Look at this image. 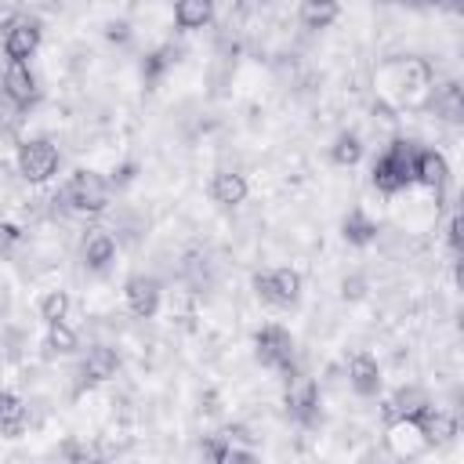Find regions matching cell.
Returning <instances> with one entry per match:
<instances>
[{
	"mask_svg": "<svg viewBox=\"0 0 464 464\" xmlns=\"http://www.w3.org/2000/svg\"><path fill=\"white\" fill-rule=\"evenodd\" d=\"M62 199H65L72 210H80V214H102V210L109 207V199H112V181L102 178L98 170L80 167V170L69 174V181H65V188H62Z\"/></svg>",
	"mask_w": 464,
	"mask_h": 464,
	"instance_id": "cell-1",
	"label": "cell"
},
{
	"mask_svg": "<svg viewBox=\"0 0 464 464\" xmlns=\"http://www.w3.org/2000/svg\"><path fill=\"white\" fill-rule=\"evenodd\" d=\"M413 156L417 149L410 141H395L384 149V156L373 163V188H381L384 196L402 192L413 181Z\"/></svg>",
	"mask_w": 464,
	"mask_h": 464,
	"instance_id": "cell-2",
	"label": "cell"
},
{
	"mask_svg": "<svg viewBox=\"0 0 464 464\" xmlns=\"http://www.w3.org/2000/svg\"><path fill=\"white\" fill-rule=\"evenodd\" d=\"M58 160L62 156L47 138H25L14 152V167H18L22 181H29V185H47L58 174Z\"/></svg>",
	"mask_w": 464,
	"mask_h": 464,
	"instance_id": "cell-3",
	"label": "cell"
},
{
	"mask_svg": "<svg viewBox=\"0 0 464 464\" xmlns=\"http://www.w3.org/2000/svg\"><path fill=\"white\" fill-rule=\"evenodd\" d=\"M301 290H304V279H301V272L290 268V265H279V268H268V272H257V276H254V294H257L265 304H272V308H290V304H297Z\"/></svg>",
	"mask_w": 464,
	"mask_h": 464,
	"instance_id": "cell-4",
	"label": "cell"
},
{
	"mask_svg": "<svg viewBox=\"0 0 464 464\" xmlns=\"http://www.w3.org/2000/svg\"><path fill=\"white\" fill-rule=\"evenodd\" d=\"M254 355H257V362L268 366V370L290 366V359H294V334H290L286 326H279V323L261 326V330L254 334Z\"/></svg>",
	"mask_w": 464,
	"mask_h": 464,
	"instance_id": "cell-5",
	"label": "cell"
},
{
	"mask_svg": "<svg viewBox=\"0 0 464 464\" xmlns=\"http://www.w3.org/2000/svg\"><path fill=\"white\" fill-rule=\"evenodd\" d=\"M123 301L130 308V315L138 319H152L160 312V301H163V286L156 276L149 272H134L127 283H123Z\"/></svg>",
	"mask_w": 464,
	"mask_h": 464,
	"instance_id": "cell-6",
	"label": "cell"
},
{
	"mask_svg": "<svg viewBox=\"0 0 464 464\" xmlns=\"http://www.w3.org/2000/svg\"><path fill=\"white\" fill-rule=\"evenodd\" d=\"M40 25L33 22V18H14V22H7V29H4V54H7V62H29L33 54H36V47H40Z\"/></svg>",
	"mask_w": 464,
	"mask_h": 464,
	"instance_id": "cell-7",
	"label": "cell"
},
{
	"mask_svg": "<svg viewBox=\"0 0 464 464\" xmlns=\"http://www.w3.org/2000/svg\"><path fill=\"white\" fill-rule=\"evenodd\" d=\"M0 91H4V98H7L11 105H18V109L33 105L36 94H40V87H36V76H33L29 62H7L4 80H0Z\"/></svg>",
	"mask_w": 464,
	"mask_h": 464,
	"instance_id": "cell-8",
	"label": "cell"
},
{
	"mask_svg": "<svg viewBox=\"0 0 464 464\" xmlns=\"http://www.w3.org/2000/svg\"><path fill=\"white\" fill-rule=\"evenodd\" d=\"M413 424H417V431H420V439H424L428 450L431 446H446L457 435V417L446 413V410H439V406H431V402L420 413H413Z\"/></svg>",
	"mask_w": 464,
	"mask_h": 464,
	"instance_id": "cell-9",
	"label": "cell"
},
{
	"mask_svg": "<svg viewBox=\"0 0 464 464\" xmlns=\"http://www.w3.org/2000/svg\"><path fill=\"white\" fill-rule=\"evenodd\" d=\"M413 181H420L431 192H442L450 185V163L439 149H417L413 156Z\"/></svg>",
	"mask_w": 464,
	"mask_h": 464,
	"instance_id": "cell-10",
	"label": "cell"
},
{
	"mask_svg": "<svg viewBox=\"0 0 464 464\" xmlns=\"http://www.w3.org/2000/svg\"><path fill=\"white\" fill-rule=\"evenodd\" d=\"M381 362L370 355V352H355L352 359H348V384H352V392L355 395H362V399H370V395H377L381 392Z\"/></svg>",
	"mask_w": 464,
	"mask_h": 464,
	"instance_id": "cell-11",
	"label": "cell"
},
{
	"mask_svg": "<svg viewBox=\"0 0 464 464\" xmlns=\"http://www.w3.org/2000/svg\"><path fill=\"white\" fill-rule=\"evenodd\" d=\"M246 192H250V185H246L243 174H236V170H214V178H210V199L218 207H239V203H246Z\"/></svg>",
	"mask_w": 464,
	"mask_h": 464,
	"instance_id": "cell-12",
	"label": "cell"
},
{
	"mask_svg": "<svg viewBox=\"0 0 464 464\" xmlns=\"http://www.w3.org/2000/svg\"><path fill=\"white\" fill-rule=\"evenodd\" d=\"M80 254H83L87 268L105 272V268L112 265V257H116V239H112V232H105V228H91V232L83 236V243H80Z\"/></svg>",
	"mask_w": 464,
	"mask_h": 464,
	"instance_id": "cell-13",
	"label": "cell"
},
{
	"mask_svg": "<svg viewBox=\"0 0 464 464\" xmlns=\"http://www.w3.org/2000/svg\"><path fill=\"white\" fill-rule=\"evenodd\" d=\"M116 370H120V355H116V348H109V344H94V348L83 355V366H80V373H83L87 384L112 381Z\"/></svg>",
	"mask_w": 464,
	"mask_h": 464,
	"instance_id": "cell-14",
	"label": "cell"
},
{
	"mask_svg": "<svg viewBox=\"0 0 464 464\" xmlns=\"http://www.w3.org/2000/svg\"><path fill=\"white\" fill-rule=\"evenodd\" d=\"M388 424H392V428H388V446H392L395 453L413 457V453L428 450L424 439H420V431H417V424H413V417H395V420H388Z\"/></svg>",
	"mask_w": 464,
	"mask_h": 464,
	"instance_id": "cell-15",
	"label": "cell"
},
{
	"mask_svg": "<svg viewBox=\"0 0 464 464\" xmlns=\"http://www.w3.org/2000/svg\"><path fill=\"white\" fill-rule=\"evenodd\" d=\"M341 236H344L352 246H366V243L377 239V221H373L362 207H352V210L344 214V221H341Z\"/></svg>",
	"mask_w": 464,
	"mask_h": 464,
	"instance_id": "cell-16",
	"label": "cell"
},
{
	"mask_svg": "<svg viewBox=\"0 0 464 464\" xmlns=\"http://www.w3.org/2000/svg\"><path fill=\"white\" fill-rule=\"evenodd\" d=\"M297 18L308 29H326L341 18V0H301L297 4Z\"/></svg>",
	"mask_w": 464,
	"mask_h": 464,
	"instance_id": "cell-17",
	"label": "cell"
},
{
	"mask_svg": "<svg viewBox=\"0 0 464 464\" xmlns=\"http://www.w3.org/2000/svg\"><path fill=\"white\" fill-rule=\"evenodd\" d=\"M80 344L76 330L69 323H47V334H44V355L47 359H58V355H72Z\"/></svg>",
	"mask_w": 464,
	"mask_h": 464,
	"instance_id": "cell-18",
	"label": "cell"
},
{
	"mask_svg": "<svg viewBox=\"0 0 464 464\" xmlns=\"http://www.w3.org/2000/svg\"><path fill=\"white\" fill-rule=\"evenodd\" d=\"M25 420H29V413H25L22 399L11 395V392H0V435H7V439L22 435L25 431Z\"/></svg>",
	"mask_w": 464,
	"mask_h": 464,
	"instance_id": "cell-19",
	"label": "cell"
},
{
	"mask_svg": "<svg viewBox=\"0 0 464 464\" xmlns=\"http://www.w3.org/2000/svg\"><path fill=\"white\" fill-rule=\"evenodd\" d=\"M214 18V0H174V22L181 29H203Z\"/></svg>",
	"mask_w": 464,
	"mask_h": 464,
	"instance_id": "cell-20",
	"label": "cell"
},
{
	"mask_svg": "<svg viewBox=\"0 0 464 464\" xmlns=\"http://www.w3.org/2000/svg\"><path fill=\"white\" fill-rule=\"evenodd\" d=\"M330 160L337 167H355L362 160V138L355 130H341L334 141H330Z\"/></svg>",
	"mask_w": 464,
	"mask_h": 464,
	"instance_id": "cell-21",
	"label": "cell"
},
{
	"mask_svg": "<svg viewBox=\"0 0 464 464\" xmlns=\"http://www.w3.org/2000/svg\"><path fill=\"white\" fill-rule=\"evenodd\" d=\"M36 308H40V319L44 323H65L69 319V308H72V297H69V290H47L36 301Z\"/></svg>",
	"mask_w": 464,
	"mask_h": 464,
	"instance_id": "cell-22",
	"label": "cell"
},
{
	"mask_svg": "<svg viewBox=\"0 0 464 464\" xmlns=\"http://www.w3.org/2000/svg\"><path fill=\"white\" fill-rule=\"evenodd\" d=\"M22 239V228L14 221H0V250H11Z\"/></svg>",
	"mask_w": 464,
	"mask_h": 464,
	"instance_id": "cell-23",
	"label": "cell"
},
{
	"mask_svg": "<svg viewBox=\"0 0 464 464\" xmlns=\"http://www.w3.org/2000/svg\"><path fill=\"white\" fill-rule=\"evenodd\" d=\"M344 294H352V297H359V294H362V279H352V283L344 279Z\"/></svg>",
	"mask_w": 464,
	"mask_h": 464,
	"instance_id": "cell-24",
	"label": "cell"
}]
</instances>
